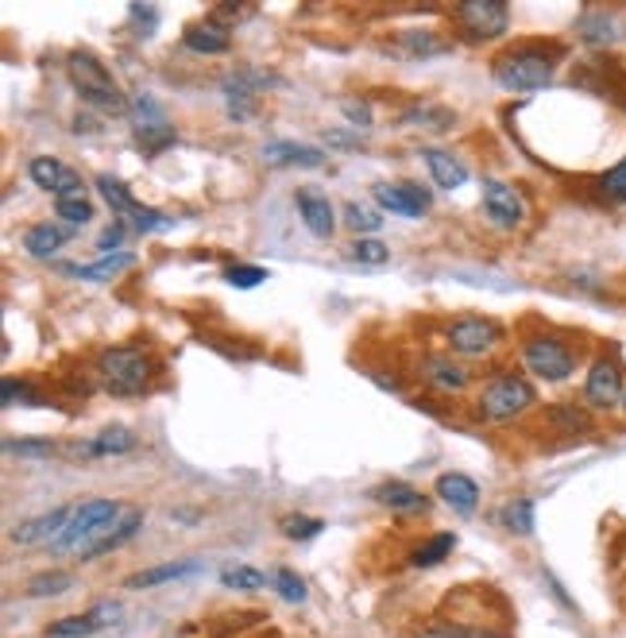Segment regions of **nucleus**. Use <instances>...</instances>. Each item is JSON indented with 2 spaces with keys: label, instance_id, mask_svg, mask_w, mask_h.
<instances>
[{
  "label": "nucleus",
  "instance_id": "nucleus-1",
  "mask_svg": "<svg viewBox=\"0 0 626 638\" xmlns=\"http://www.w3.org/2000/svg\"><path fill=\"white\" fill-rule=\"evenodd\" d=\"M155 360L147 357L136 345H112V349L97 352V383H101L109 395H144L152 387Z\"/></svg>",
  "mask_w": 626,
  "mask_h": 638
},
{
  "label": "nucleus",
  "instance_id": "nucleus-2",
  "mask_svg": "<svg viewBox=\"0 0 626 638\" xmlns=\"http://www.w3.org/2000/svg\"><path fill=\"white\" fill-rule=\"evenodd\" d=\"M491 74L510 94H533V89H545L553 82V74H557V51H545L538 43H526V47L499 55Z\"/></svg>",
  "mask_w": 626,
  "mask_h": 638
},
{
  "label": "nucleus",
  "instance_id": "nucleus-3",
  "mask_svg": "<svg viewBox=\"0 0 626 638\" xmlns=\"http://www.w3.org/2000/svg\"><path fill=\"white\" fill-rule=\"evenodd\" d=\"M67 74H70V85H74L77 97H82L85 105H94V109H101V112H112V117L128 112L124 89H120L117 77H112V70L105 67L94 51H74L70 55Z\"/></svg>",
  "mask_w": 626,
  "mask_h": 638
},
{
  "label": "nucleus",
  "instance_id": "nucleus-4",
  "mask_svg": "<svg viewBox=\"0 0 626 638\" xmlns=\"http://www.w3.org/2000/svg\"><path fill=\"white\" fill-rule=\"evenodd\" d=\"M533 402H538V392H533L530 380H522V375H495L480 392V399H475V414L483 422H510V418H522Z\"/></svg>",
  "mask_w": 626,
  "mask_h": 638
},
{
  "label": "nucleus",
  "instance_id": "nucleus-5",
  "mask_svg": "<svg viewBox=\"0 0 626 638\" xmlns=\"http://www.w3.org/2000/svg\"><path fill=\"white\" fill-rule=\"evenodd\" d=\"M120 510L124 507H120L117 499H82V503H74V510H70L62 534L51 542V553H59V557L62 553H82V545L89 542V538H94L101 527H109Z\"/></svg>",
  "mask_w": 626,
  "mask_h": 638
},
{
  "label": "nucleus",
  "instance_id": "nucleus-6",
  "mask_svg": "<svg viewBox=\"0 0 626 638\" xmlns=\"http://www.w3.org/2000/svg\"><path fill=\"white\" fill-rule=\"evenodd\" d=\"M522 364L530 368V372L538 375V380H545V383H565L568 375L576 372V349L568 345V340L542 333V337H530L522 345Z\"/></svg>",
  "mask_w": 626,
  "mask_h": 638
},
{
  "label": "nucleus",
  "instance_id": "nucleus-7",
  "mask_svg": "<svg viewBox=\"0 0 626 638\" xmlns=\"http://www.w3.org/2000/svg\"><path fill=\"white\" fill-rule=\"evenodd\" d=\"M453 24L465 32V39L483 43V39H499L510 27V9L499 0H465L453 9Z\"/></svg>",
  "mask_w": 626,
  "mask_h": 638
},
{
  "label": "nucleus",
  "instance_id": "nucleus-8",
  "mask_svg": "<svg viewBox=\"0 0 626 638\" xmlns=\"http://www.w3.org/2000/svg\"><path fill=\"white\" fill-rule=\"evenodd\" d=\"M503 329L491 317L480 314H465L445 329V340H449V349L460 352V357H487L495 345H499Z\"/></svg>",
  "mask_w": 626,
  "mask_h": 638
},
{
  "label": "nucleus",
  "instance_id": "nucleus-9",
  "mask_svg": "<svg viewBox=\"0 0 626 638\" xmlns=\"http://www.w3.org/2000/svg\"><path fill=\"white\" fill-rule=\"evenodd\" d=\"M623 395H626L623 364H618L615 357L592 360V368H588V380H585L588 407H592V410H615V407H623Z\"/></svg>",
  "mask_w": 626,
  "mask_h": 638
},
{
  "label": "nucleus",
  "instance_id": "nucleus-10",
  "mask_svg": "<svg viewBox=\"0 0 626 638\" xmlns=\"http://www.w3.org/2000/svg\"><path fill=\"white\" fill-rule=\"evenodd\" d=\"M483 213L491 217L495 229H518L526 221V197L510 182L487 179L483 182Z\"/></svg>",
  "mask_w": 626,
  "mask_h": 638
},
{
  "label": "nucleus",
  "instance_id": "nucleus-11",
  "mask_svg": "<svg viewBox=\"0 0 626 638\" xmlns=\"http://www.w3.org/2000/svg\"><path fill=\"white\" fill-rule=\"evenodd\" d=\"M140 527H144V510H140V507H124L117 519L109 522V527H101L94 538H89V542L82 545V553H77V557H82V562H94V557H101V553L120 550V545L132 542V538L140 534Z\"/></svg>",
  "mask_w": 626,
  "mask_h": 638
},
{
  "label": "nucleus",
  "instance_id": "nucleus-12",
  "mask_svg": "<svg viewBox=\"0 0 626 638\" xmlns=\"http://www.w3.org/2000/svg\"><path fill=\"white\" fill-rule=\"evenodd\" d=\"M112 623H120V604L117 600H101V604H94L89 612L67 615V619L51 623V627H47V638H89V635H97V630L112 627Z\"/></svg>",
  "mask_w": 626,
  "mask_h": 638
},
{
  "label": "nucleus",
  "instance_id": "nucleus-13",
  "mask_svg": "<svg viewBox=\"0 0 626 638\" xmlns=\"http://www.w3.org/2000/svg\"><path fill=\"white\" fill-rule=\"evenodd\" d=\"M372 194L380 202V209L395 213V217H410V221L430 209V194L422 186H414V182H380Z\"/></svg>",
  "mask_w": 626,
  "mask_h": 638
},
{
  "label": "nucleus",
  "instance_id": "nucleus-14",
  "mask_svg": "<svg viewBox=\"0 0 626 638\" xmlns=\"http://www.w3.org/2000/svg\"><path fill=\"white\" fill-rule=\"evenodd\" d=\"M27 174H32V182L39 190H47V194L62 197V194H74V190H82L85 182L77 179V170L67 167V162L51 159V155H35L32 162H27Z\"/></svg>",
  "mask_w": 626,
  "mask_h": 638
},
{
  "label": "nucleus",
  "instance_id": "nucleus-15",
  "mask_svg": "<svg viewBox=\"0 0 626 638\" xmlns=\"http://www.w3.org/2000/svg\"><path fill=\"white\" fill-rule=\"evenodd\" d=\"M70 510H74V503H62V507L43 510V515H35V519L20 522V527L12 530V542L16 545H47V550H51V542L62 534V527H67Z\"/></svg>",
  "mask_w": 626,
  "mask_h": 638
},
{
  "label": "nucleus",
  "instance_id": "nucleus-16",
  "mask_svg": "<svg viewBox=\"0 0 626 638\" xmlns=\"http://www.w3.org/2000/svg\"><path fill=\"white\" fill-rule=\"evenodd\" d=\"M298 202V217H302V225L313 232L317 240H329L333 229H337V213H333V202L322 194V190H298L294 194Z\"/></svg>",
  "mask_w": 626,
  "mask_h": 638
},
{
  "label": "nucleus",
  "instance_id": "nucleus-17",
  "mask_svg": "<svg viewBox=\"0 0 626 638\" xmlns=\"http://www.w3.org/2000/svg\"><path fill=\"white\" fill-rule=\"evenodd\" d=\"M263 159L272 162V167H302L313 170L325 162V152L313 144H294V140H275V144L263 147Z\"/></svg>",
  "mask_w": 626,
  "mask_h": 638
},
{
  "label": "nucleus",
  "instance_id": "nucleus-18",
  "mask_svg": "<svg viewBox=\"0 0 626 638\" xmlns=\"http://www.w3.org/2000/svg\"><path fill=\"white\" fill-rule=\"evenodd\" d=\"M433 492L449 503L453 510H460V515H472L475 503H480V484L472 477H465V472H441Z\"/></svg>",
  "mask_w": 626,
  "mask_h": 638
},
{
  "label": "nucleus",
  "instance_id": "nucleus-19",
  "mask_svg": "<svg viewBox=\"0 0 626 638\" xmlns=\"http://www.w3.org/2000/svg\"><path fill=\"white\" fill-rule=\"evenodd\" d=\"M182 43H186V51L194 55H225L232 47V35L225 24L217 20H202V24H190L182 32Z\"/></svg>",
  "mask_w": 626,
  "mask_h": 638
},
{
  "label": "nucleus",
  "instance_id": "nucleus-20",
  "mask_svg": "<svg viewBox=\"0 0 626 638\" xmlns=\"http://www.w3.org/2000/svg\"><path fill=\"white\" fill-rule=\"evenodd\" d=\"M205 565L197 562H167V565H152V569L136 573V577H128L124 588H132V592H144V588H159V585H170V580H186V577H202Z\"/></svg>",
  "mask_w": 626,
  "mask_h": 638
},
{
  "label": "nucleus",
  "instance_id": "nucleus-21",
  "mask_svg": "<svg viewBox=\"0 0 626 638\" xmlns=\"http://www.w3.org/2000/svg\"><path fill=\"white\" fill-rule=\"evenodd\" d=\"M422 159H425V167H430V179L437 182L441 190H460L468 182V167L453 152H441V147H425Z\"/></svg>",
  "mask_w": 626,
  "mask_h": 638
},
{
  "label": "nucleus",
  "instance_id": "nucleus-22",
  "mask_svg": "<svg viewBox=\"0 0 626 638\" xmlns=\"http://www.w3.org/2000/svg\"><path fill=\"white\" fill-rule=\"evenodd\" d=\"M132 264H136L132 252H112L105 260H97V264H62V275H74V279H85V282H109L120 272H128Z\"/></svg>",
  "mask_w": 626,
  "mask_h": 638
},
{
  "label": "nucleus",
  "instance_id": "nucleus-23",
  "mask_svg": "<svg viewBox=\"0 0 626 638\" xmlns=\"http://www.w3.org/2000/svg\"><path fill=\"white\" fill-rule=\"evenodd\" d=\"M136 449V434L132 430H124V425H109V430H101V434L94 437V442L77 445V457H117V453H128Z\"/></svg>",
  "mask_w": 626,
  "mask_h": 638
},
{
  "label": "nucleus",
  "instance_id": "nucleus-24",
  "mask_svg": "<svg viewBox=\"0 0 626 638\" xmlns=\"http://www.w3.org/2000/svg\"><path fill=\"white\" fill-rule=\"evenodd\" d=\"M375 503H383V507L390 510H402V515H414V510H425L430 507V499H425L418 487L402 484V480H390V484H380L375 487Z\"/></svg>",
  "mask_w": 626,
  "mask_h": 638
},
{
  "label": "nucleus",
  "instance_id": "nucleus-25",
  "mask_svg": "<svg viewBox=\"0 0 626 638\" xmlns=\"http://www.w3.org/2000/svg\"><path fill=\"white\" fill-rule=\"evenodd\" d=\"M272 85H282L279 74L272 70H255V67H240L225 77V97L229 94H244V97H260L263 89H272Z\"/></svg>",
  "mask_w": 626,
  "mask_h": 638
},
{
  "label": "nucleus",
  "instance_id": "nucleus-26",
  "mask_svg": "<svg viewBox=\"0 0 626 638\" xmlns=\"http://www.w3.org/2000/svg\"><path fill=\"white\" fill-rule=\"evenodd\" d=\"M132 136H136V144L144 147V155H159V152H167V147H174L178 132H174V124L162 120V112H155V117L140 120Z\"/></svg>",
  "mask_w": 626,
  "mask_h": 638
},
{
  "label": "nucleus",
  "instance_id": "nucleus-27",
  "mask_svg": "<svg viewBox=\"0 0 626 638\" xmlns=\"http://www.w3.org/2000/svg\"><path fill=\"white\" fill-rule=\"evenodd\" d=\"M67 237H70V229H62V225L39 221L24 232V248H27V255H35V260H51V255L67 244Z\"/></svg>",
  "mask_w": 626,
  "mask_h": 638
},
{
  "label": "nucleus",
  "instance_id": "nucleus-28",
  "mask_svg": "<svg viewBox=\"0 0 626 638\" xmlns=\"http://www.w3.org/2000/svg\"><path fill=\"white\" fill-rule=\"evenodd\" d=\"M422 372H425V380L437 387V392H445V395H457V392H465L468 387V372L460 364H453L449 357H430L422 364Z\"/></svg>",
  "mask_w": 626,
  "mask_h": 638
},
{
  "label": "nucleus",
  "instance_id": "nucleus-29",
  "mask_svg": "<svg viewBox=\"0 0 626 638\" xmlns=\"http://www.w3.org/2000/svg\"><path fill=\"white\" fill-rule=\"evenodd\" d=\"M576 32H580V39L592 43V47H611V43H618V20L611 16V12H585V16L576 20Z\"/></svg>",
  "mask_w": 626,
  "mask_h": 638
},
{
  "label": "nucleus",
  "instance_id": "nucleus-30",
  "mask_svg": "<svg viewBox=\"0 0 626 638\" xmlns=\"http://www.w3.org/2000/svg\"><path fill=\"white\" fill-rule=\"evenodd\" d=\"M550 422L557 425L561 434H592V414L576 402H557L550 407Z\"/></svg>",
  "mask_w": 626,
  "mask_h": 638
},
{
  "label": "nucleus",
  "instance_id": "nucleus-31",
  "mask_svg": "<svg viewBox=\"0 0 626 638\" xmlns=\"http://www.w3.org/2000/svg\"><path fill=\"white\" fill-rule=\"evenodd\" d=\"M55 213H59L67 225H89L94 221V202H89V194L82 190H74V194H62L55 197Z\"/></svg>",
  "mask_w": 626,
  "mask_h": 638
},
{
  "label": "nucleus",
  "instance_id": "nucleus-32",
  "mask_svg": "<svg viewBox=\"0 0 626 638\" xmlns=\"http://www.w3.org/2000/svg\"><path fill=\"white\" fill-rule=\"evenodd\" d=\"M503 527L510 530V534H518V538H530L533 534V499L530 495H518V499H510L507 507H503Z\"/></svg>",
  "mask_w": 626,
  "mask_h": 638
},
{
  "label": "nucleus",
  "instance_id": "nucleus-33",
  "mask_svg": "<svg viewBox=\"0 0 626 638\" xmlns=\"http://www.w3.org/2000/svg\"><path fill=\"white\" fill-rule=\"evenodd\" d=\"M457 550V538L453 534H433L425 545H418L414 553H410V562L418 565V569H430V565H441L449 553Z\"/></svg>",
  "mask_w": 626,
  "mask_h": 638
},
{
  "label": "nucleus",
  "instance_id": "nucleus-34",
  "mask_svg": "<svg viewBox=\"0 0 626 638\" xmlns=\"http://www.w3.org/2000/svg\"><path fill=\"white\" fill-rule=\"evenodd\" d=\"M345 255L352 260V264L380 267V264H387V260H390V248L383 244V240H375V237H360V240H352V244H348Z\"/></svg>",
  "mask_w": 626,
  "mask_h": 638
},
{
  "label": "nucleus",
  "instance_id": "nucleus-35",
  "mask_svg": "<svg viewBox=\"0 0 626 638\" xmlns=\"http://www.w3.org/2000/svg\"><path fill=\"white\" fill-rule=\"evenodd\" d=\"M595 194H600L603 202H611V205H626V155L607 170V174L595 179Z\"/></svg>",
  "mask_w": 626,
  "mask_h": 638
},
{
  "label": "nucleus",
  "instance_id": "nucleus-36",
  "mask_svg": "<svg viewBox=\"0 0 626 638\" xmlns=\"http://www.w3.org/2000/svg\"><path fill=\"white\" fill-rule=\"evenodd\" d=\"M70 588H74V577H70V573H62V569L39 573V577L27 580V595H32V600H47V595H62V592H70Z\"/></svg>",
  "mask_w": 626,
  "mask_h": 638
},
{
  "label": "nucleus",
  "instance_id": "nucleus-37",
  "mask_svg": "<svg viewBox=\"0 0 626 638\" xmlns=\"http://www.w3.org/2000/svg\"><path fill=\"white\" fill-rule=\"evenodd\" d=\"M97 190H101V197L109 202L112 213H132L140 205L136 197H132V190L120 179H112V174H97Z\"/></svg>",
  "mask_w": 626,
  "mask_h": 638
},
{
  "label": "nucleus",
  "instance_id": "nucleus-38",
  "mask_svg": "<svg viewBox=\"0 0 626 638\" xmlns=\"http://www.w3.org/2000/svg\"><path fill=\"white\" fill-rule=\"evenodd\" d=\"M220 585L232 588V592H260V588H267V577L252 565H232V569L220 573Z\"/></svg>",
  "mask_w": 626,
  "mask_h": 638
},
{
  "label": "nucleus",
  "instance_id": "nucleus-39",
  "mask_svg": "<svg viewBox=\"0 0 626 638\" xmlns=\"http://www.w3.org/2000/svg\"><path fill=\"white\" fill-rule=\"evenodd\" d=\"M402 124L437 128V132H445V128L453 124V112H449V109H441V105H414L410 112H402Z\"/></svg>",
  "mask_w": 626,
  "mask_h": 638
},
{
  "label": "nucleus",
  "instance_id": "nucleus-40",
  "mask_svg": "<svg viewBox=\"0 0 626 638\" xmlns=\"http://www.w3.org/2000/svg\"><path fill=\"white\" fill-rule=\"evenodd\" d=\"M0 402H4V407H39L43 399L27 380H12V375H4V383H0Z\"/></svg>",
  "mask_w": 626,
  "mask_h": 638
},
{
  "label": "nucleus",
  "instance_id": "nucleus-41",
  "mask_svg": "<svg viewBox=\"0 0 626 638\" xmlns=\"http://www.w3.org/2000/svg\"><path fill=\"white\" fill-rule=\"evenodd\" d=\"M402 47H407L414 59H433V55H445L449 51V43L437 39L433 32H402Z\"/></svg>",
  "mask_w": 626,
  "mask_h": 638
},
{
  "label": "nucleus",
  "instance_id": "nucleus-42",
  "mask_svg": "<svg viewBox=\"0 0 626 638\" xmlns=\"http://www.w3.org/2000/svg\"><path fill=\"white\" fill-rule=\"evenodd\" d=\"M282 534L290 538V542H305V538H317L325 530V519H310V515H287V519L279 522Z\"/></svg>",
  "mask_w": 626,
  "mask_h": 638
},
{
  "label": "nucleus",
  "instance_id": "nucleus-43",
  "mask_svg": "<svg viewBox=\"0 0 626 638\" xmlns=\"http://www.w3.org/2000/svg\"><path fill=\"white\" fill-rule=\"evenodd\" d=\"M345 225L352 232H360V237H364V232H375L383 225V217L375 209H368V205H360V202H348L345 205Z\"/></svg>",
  "mask_w": 626,
  "mask_h": 638
},
{
  "label": "nucleus",
  "instance_id": "nucleus-44",
  "mask_svg": "<svg viewBox=\"0 0 626 638\" xmlns=\"http://www.w3.org/2000/svg\"><path fill=\"white\" fill-rule=\"evenodd\" d=\"M272 585L279 588V595L287 604H305V580L294 569H275Z\"/></svg>",
  "mask_w": 626,
  "mask_h": 638
},
{
  "label": "nucleus",
  "instance_id": "nucleus-45",
  "mask_svg": "<svg viewBox=\"0 0 626 638\" xmlns=\"http://www.w3.org/2000/svg\"><path fill=\"white\" fill-rule=\"evenodd\" d=\"M263 279H272V275L263 272V267H255V264H237V267H229V272H225V282H229V287H240V290L260 287Z\"/></svg>",
  "mask_w": 626,
  "mask_h": 638
},
{
  "label": "nucleus",
  "instance_id": "nucleus-46",
  "mask_svg": "<svg viewBox=\"0 0 626 638\" xmlns=\"http://www.w3.org/2000/svg\"><path fill=\"white\" fill-rule=\"evenodd\" d=\"M132 217V229L136 232H159V229H170V217H162L159 209H152V205H136V209L128 213Z\"/></svg>",
  "mask_w": 626,
  "mask_h": 638
},
{
  "label": "nucleus",
  "instance_id": "nucleus-47",
  "mask_svg": "<svg viewBox=\"0 0 626 638\" xmlns=\"http://www.w3.org/2000/svg\"><path fill=\"white\" fill-rule=\"evenodd\" d=\"M418 638H475V630L460 627V623H433V627H425Z\"/></svg>",
  "mask_w": 626,
  "mask_h": 638
},
{
  "label": "nucleus",
  "instance_id": "nucleus-48",
  "mask_svg": "<svg viewBox=\"0 0 626 638\" xmlns=\"http://www.w3.org/2000/svg\"><path fill=\"white\" fill-rule=\"evenodd\" d=\"M340 112H345L356 128H372V105L368 101H340Z\"/></svg>",
  "mask_w": 626,
  "mask_h": 638
},
{
  "label": "nucleus",
  "instance_id": "nucleus-49",
  "mask_svg": "<svg viewBox=\"0 0 626 638\" xmlns=\"http://www.w3.org/2000/svg\"><path fill=\"white\" fill-rule=\"evenodd\" d=\"M120 240H124V225L117 221V225H109V229L101 232V240H97V248H101L105 255H112V248H117Z\"/></svg>",
  "mask_w": 626,
  "mask_h": 638
},
{
  "label": "nucleus",
  "instance_id": "nucleus-50",
  "mask_svg": "<svg viewBox=\"0 0 626 638\" xmlns=\"http://www.w3.org/2000/svg\"><path fill=\"white\" fill-rule=\"evenodd\" d=\"M55 449V442L51 437H43V442H9V453H51Z\"/></svg>",
  "mask_w": 626,
  "mask_h": 638
},
{
  "label": "nucleus",
  "instance_id": "nucleus-51",
  "mask_svg": "<svg viewBox=\"0 0 626 638\" xmlns=\"http://www.w3.org/2000/svg\"><path fill=\"white\" fill-rule=\"evenodd\" d=\"M475 638H507V635H499V630H475Z\"/></svg>",
  "mask_w": 626,
  "mask_h": 638
},
{
  "label": "nucleus",
  "instance_id": "nucleus-52",
  "mask_svg": "<svg viewBox=\"0 0 626 638\" xmlns=\"http://www.w3.org/2000/svg\"><path fill=\"white\" fill-rule=\"evenodd\" d=\"M623 414H626V395H623Z\"/></svg>",
  "mask_w": 626,
  "mask_h": 638
}]
</instances>
